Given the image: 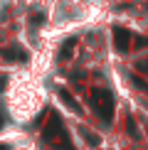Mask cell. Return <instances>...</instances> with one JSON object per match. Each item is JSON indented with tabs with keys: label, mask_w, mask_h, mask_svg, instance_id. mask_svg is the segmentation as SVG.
<instances>
[{
	"label": "cell",
	"mask_w": 148,
	"mask_h": 150,
	"mask_svg": "<svg viewBox=\"0 0 148 150\" xmlns=\"http://www.w3.org/2000/svg\"><path fill=\"white\" fill-rule=\"evenodd\" d=\"M94 15H96L94 5L86 3V0H57L52 8V25L69 30V27L89 22Z\"/></svg>",
	"instance_id": "obj_1"
}]
</instances>
